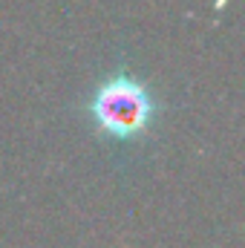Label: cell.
<instances>
[{"label":"cell","mask_w":245,"mask_h":248,"mask_svg":"<svg viewBox=\"0 0 245 248\" xmlns=\"http://www.w3.org/2000/svg\"><path fill=\"white\" fill-rule=\"evenodd\" d=\"M90 110H92L95 124L116 139L138 136L153 119V101L147 90L127 75H116L104 81L98 93L92 95Z\"/></svg>","instance_id":"1"}]
</instances>
